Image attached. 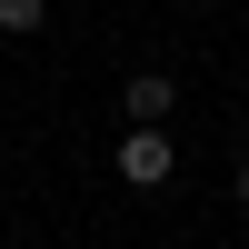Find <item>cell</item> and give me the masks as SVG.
<instances>
[{"label": "cell", "mask_w": 249, "mask_h": 249, "mask_svg": "<svg viewBox=\"0 0 249 249\" xmlns=\"http://www.w3.org/2000/svg\"><path fill=\"white\" fill-rule=\"evenodd\" d=\"M120 179H130V190H170V179H179V140L160 130V120H150V130L130 120V130H120Z\"/></svg>", "instance_id": "cell-1"}, {"label": "cell", "mask_w": 249, "mask_h": 249, "mask_svg": "<svg viewBox=\"0 0 249 249\" xmlns=\"http://www.w3.org/2000/svg\"><path fill=\"white\" fill-rule=\"evenodd\" d=\"M230 199H239V210H249V160H239V179H230Z\"/></svg>", "instance_id": "cell-4"}, {"label": "cell", "mask_w": 249, "mask_h": 249, "mask_svg": "<svg viewBox=\"0 0 249 249\" xmlns=\"http://www.w3.org/2000/svg\"><path fill=\"white\" fill-rule=\"evenodd\" d=\"M40 20H50V0H0V30H10V40H30Z\"/></svg>", "instance_id": "cell-3"}, {"label": "cell", "mask_w": 249, "mask_h": 249, "mask_svg": "<svg viewBox=\"0 0 249 249\" xmlns=\"http://www.w3.org/2000/svg\"><path fill=\"white\" fill-rule=\"evenodd\" d=\"M120 110L150 130V120H170V110H179V80H170V70H130V80H120Z\"/></svg>", "instance_id": "cell-2"}]
</instances>
